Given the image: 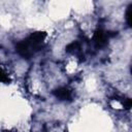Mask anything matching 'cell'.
I'll use <instances>...</instances> for the list:
<instances>
[{"instance_id": "5", "label": "cell", "mask_w": 132, "mask_h": 132, "mask_svg": "<svg viewBox=\"0 0 132 132\" xmlns=\"http://www.w3.org/2000/svg\"><path fill=\"white\" fill-rule=\"evenodd\" d=\"M6 79H7L6 75H5V74H4V72L0 69V80H1V81H5Z\"/></svg>"}, {"instance_id": "4", "label": "cell", "mask_w": 132, "mask_h": 132, "mask_svg": "<svg viewBox=\"0 0 132 132\" xmlns=\"http://www.w3.org/2000/svg\"><path fill=\"white\" fill-rule=\"evenodd\" d=\"M131 8H132V5H130V6L128 7L127 12H126V20H127V23H128L129 26H130V24H131V22H130V20H131Z\"/></svg>"}, {"instance_id": "3", "label": "cell", "mask_w": 132, "mask_h": 132, "mask_svg": "<svg viewBox=\"0 0 132 132\" xmlns=\"http://www.w3.org/2000/svg\"><path fill=\"white\" fill-rule=\"evenodd\" d=\"M106 39H107V36H106V34H105L104 32H102V31H98V32L95 34V36H94V42H95V44H96L97 46H101V45L105 44Z\"/></svg>"}, {"instance_id": "1", "label": "cell", "mask_w": 132, "mask_h": 132, "mask_svg": "<svg viewBox=\"0 0 132 132\" xmlns=\"http://www.w3.org/2000/svg\"><path fill=\"white\" fill-rule=\"evenodd\" d=\"M43 33L37 32L30 35L27 39L21 41L16 45V52L24 58L29 59L35 52L39 51L43 41Z\"/></svg>"}, {"instance_id": "2", "label": "cell", "mask_w": 132, "mask_h": 132, "mask_svg": "<svg viewBox=\"0 0 132 132\" xmlns=\"http://www.w3.org/2000/svg\"><path fill=\"white\" fill-rule=\"evenodd\" d=\"M54 94L57 98L61 99V100H67L71 97V93L69 90H67L66 88H59L57 90L54 91Z\"/></svg>"}]
</instances>
